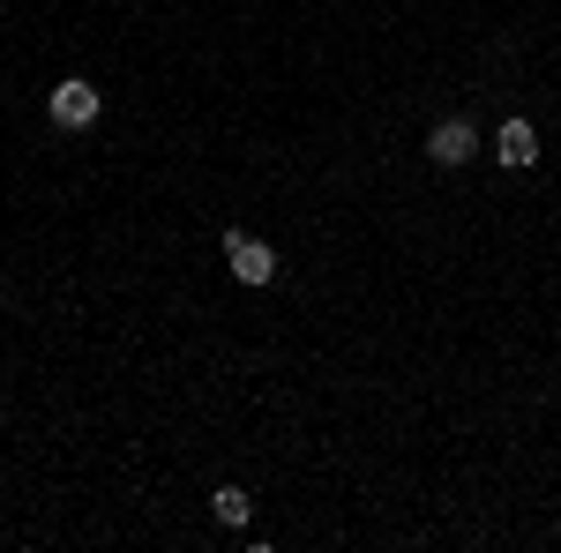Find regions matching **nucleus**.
<instances>
[{
	"label": "nucleus",
	"mask_w": 561,
	"mask_h": 553,
	"mask_svg": "<svg viewBox=\"0 0 561 553\" xmlns=\"http://www.w3.org/2000/svg\"><path fill=\"white\" fill-rule=\"evenodd\" d=\"M98 113H105L98 83H83V76L53 83V128H60V135H83V128H98Z\"/></svg>",
	"instance_id": "nucleus-1"
},
{
	"label": "nucleus",
	"mask_w": 561,
	"mask_h": 553,
	"mask_svg": "<svg viewBox=\"0 0 561 553\" xmlns=\"http://www.w3.org/2000/svg\"><path fill=\"white\" fill-rule=\"evenodd\" d=\"M225 262H232L240 285H270L277 277V255H270V240H255V232H225Z\"/></svg>",
	"instance_id": "nucleus-2"
},
{
	"label": "nucleus",
	"mask_w": 561,
	"mask_h": 553,
	"mask_svg": "<svg viewBox=\"0 0 561 553\" xmlns=\"http://www.w3.org/2000/svg\"><path fill=\"white\" fill-rule=\"evenodd\" d=\"M479 150V128L465 120V113H449V120H434V135H427V158L434 165H465Z\"/></svg>",
	"instance_id": "nucleus-3"
},
{
	"label": "nucleus",
	"mask_w": 561,
	"mask_h": 553,
	"mask_svg": "<svg viewBox=\"0 0 561 553\" xmlns=\"http://www.w3.org/2000/svg\"><path fill=\"white\" fill-rule=\"evenodd\" d=\"M494 150H502V165H531L539 158V128L531 120H502V142Z\"/></svg>",
	"instance_id": "nucleus-4"
},
{
	"label": "nucleus",
	"mask_w": 561,
	"mask_h": 553,
	"mask_svg": "<svg viewBox=\"0 0 561 553\" xmlns=\"http://www.w3.org/2000/svg\"><path fill=\"white\" fill-rule=\"evenodd\" d=\"M210 509L225 516V523H248V516H255V494H248V486H217Z\"/></svg>",
	"instance_id": "nucleus-5"
}]
</instances>
